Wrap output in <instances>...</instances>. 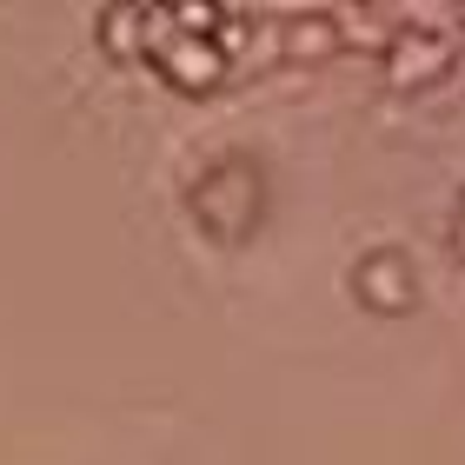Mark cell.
<instances>
[{"label":"cell","instance_id":"6da1fadb","mask_svg":"<svg viewBox=\"0 0 465 465\" xmlns=\"http://www.w3.org/2000/svg\"><path fill=\"white\" fill-rule=\"evenodd\" d=\"M366 292H372V306H406L412 300V280H406V266H399V260H372L366 266Z\"/></svg>","mask_w":465,"mask_h":465},{"label":"cell","instance_id":"7a4b0ae2","mask_svg":"<svg viewBox=\"0 0 465 465\" xmlns=\"http://www.w3.org/2000/svg\"><path fill=\"white\" fill-rule=\"evenodd\" d=\"M439 60H446L439 47H412V54H406V80H419V74H432Z\"/></svg>","mask_w":465,"mask_h":465}]
</instances>
